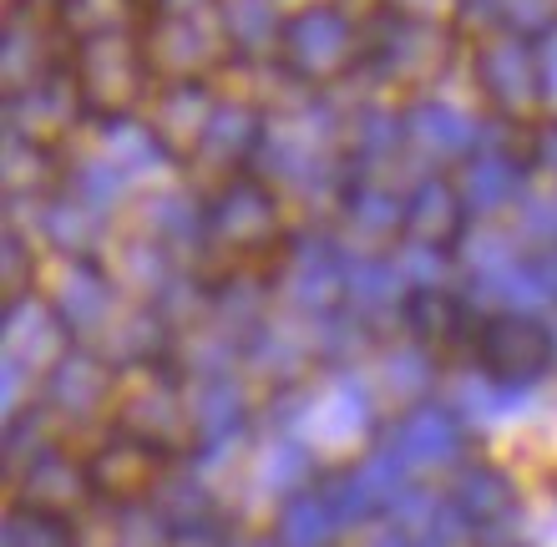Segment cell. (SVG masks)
<instances>
[{
	"mask_svg": "<svg viewBox=\"0 0 557 547\" xmlns=\"http://www.w3.org/2000/svg\"><path fill=\"white\" fill-rule=\"evenodd\" d=\"M366 61H370V26L345 15L335 0H305V5H294L284 15L274 72L284 82H294L299 91L330 97L350 76L366 72Z\"/></svg>",
	"mask_w": 557,
	"mask_h": 547,
	"instance_id": "6da1fadb",
	"label": "cell"
},
{
	"mask_svg": "<svg viewBox=\"0 0 557 547\" xmlns=\"http://www.w3.org/2000/svg\"><path fill=\"white\" fill-rule=\"evenodd\" d=\"M467 51V30L451 21H421V15H381L370 26V61L381 91H400V102L436 91V82L451 72V61Z\"/></svg>",
	"mask_w": 557,
	"mask_h": 547,
	"instance_id": "7a4b0ae2",
	"label": "cell"
},
{
	"mask_svg": "<svg viewBox=\"0 0 557 547\" xmlns=\"http://www.w3.org/2000/svg\"><path fill=\"white\" fill-rule=\"evenodd\" d=\"M147 57L158 82H223V72H234L223 0H152Z\"/></svg>",
	"mask_w": 557,
	"mask_h": 547,
	"instance_id": "3957f363",
	"label": "cell"
},
{
	"mask_svg": "<svg viewBox=\"0 0 557 547\" xmlns=\"http://www.w3.org/2000/svg\"><path fill=\"white\" fill-rule=\"evenodd\" d=\"M467 76L482 107L507 127H537L547 117L543 57L517 30H482L467 41Z\"/></svg>",
	"mask_w": 557,
	"mask_h": 547,
	"instance_id": "277c9868",
	"label": "cell"
},
{
	"mask_svg": "<svg viewBox=\"0 0 557 547\" xmlns=\"http://www.w3.org/2000/svg\"><path fill=\"white\" fill-rule=\"evenodd\" d=\"M72 82L87 102L91 122H133L158 91V66L147 57V36H112V41L72 46Z\"/></svg>",
	"mask_w": 557,
	"mask_h": 547,
	"instance_id": "5b68a950",
	"label": "cell"
},
{
	"mask_svg": "<svg viewBox=\"0 0 557 547\" xmlns=\"http://www.w3.org/2000/svg\"><path fill=\"white\" fill-rule=\"evenodd\" d=\"M284 238V192L259 173H238L228 183H213L203 198V244L249 253Z\"/></svg>",
	"mask_w": 557,
	"mask_h": 547,
	"instance_id": "8992f818",
	"label": "cell"
},
{
	"mask_svg": "<svg viewBox=\"0 0 557 547\" xmlns=\"http://www.w3.org/2000/svg\"><path fill=\"white\" fill-rule=\"evenodd\" d=\"M482 117H471L467 107H456L441 91L406 102V163H416V173H456L482 148Z\"/></svg>",
	"mask_w": 557,
	"mask_h": 547,
	"instance_id": "52a82bcc",
	"label": "cell"
},
{
	"mask_svg": "<svg viewBox=\"0 0 557 547\" xmlns=\"http://www.w3.org/2000/svg\"><path fill=\"white\" fill-rule=\"evenodd\" d=\"M82 133H91V117L72 82V66L51 72L21 97H5V137H21V142H36L51 152H72Z\"/></svg>",
	"mask_w": 557,
	"mask_h": 547,
	"instance_id": "ba28073f",
	"label": "cell"
},
{
	"mask_svg": "<svg viewBox=\"0 0 557 547\" xmlns=\"http://www.w3.org/2000/svg\"><path fill=\"white\" fill-rule=\"evenodd\" d=\"M219 97L223 82H158V91H152L143 122L177 173H193V163H198Z\"/></svg>",
	"mask_w": 557,
	"mask_h": 547,
	"instance_id": "9c48e42d",
	"label": "cell"
},
{
	"mask_svg": "<svg viewBox=\"0 0 557 547\" xmlns=\"http://www.w3.org/2000/svg\"><path fill=\"white\" fill-rule=\"evenodd\" d=\"M264 133H269V102H264V97L223 87L219 107H213V122H208L203 152H198L193 173H203L208 188H213V183L238 178V173H249V167L259 163Z\"/></svg>",
	"mask_w": 557,
	"mask_h": 547,
	"instance_id": "30bf717a",
	"label": "cell"
},
{
	"mask_svg": "<svg viewBox=\"0 0 557 547\" xmlns=\"http://www.w3.org/2000/svg\"><path fill=\"white\" fill-rule=\"evenodd\" d=\"M532 127H507V137H482V148L456 167V188L471 213H502L507 203L528 198L532 188V158H528Z\"/></svg>",
	"mask_w": 557,
	"mask_h": 547,
	"instance_id": "8fae6325",
	"label": "cell"
},
{
	"mask_svg": "<svg viewBox=\"0 0 557 547\" xmlns=\"http://www.w3.org/2000/svg\"><path fill=\"white\" fill-rule=\"evenodd\" d=\"M72 57V46L61 41L51 11H26L5 21L0 36V76H5V97H21L51 72H61Z\"/></svg>",
	"mask_w": 557,
	"mask_h": 547,
	"instance_id": "7c38bea8",
	"label": "cell"
},
{
	"mask_svg": "<svg viewBox=\"0 0 557 547\" xmlns=\"http://www.w3.org/2000/svg\"><path fill=\"white\" fill-rule=\"evenodd\" d=\"M400 213H406V234L421 244V249H441L461 234L467 223V198L456 188V173H421L411 178V188L400 192Z\"/></svg>",
	"mask_w": 557,
	"mask_h": 547,
	"instance_id": "4fadbf2b",
	"label": "cell"
},
{
	"mask_svg": "<svg viewBox=\"0 0 557 547\" xmlns=\"http://www.w3.org/2000/svg\"><path fill=\"white\" fill-rule=\"evenodd\" d=\"M66 46L112 41V36H147L152 0H46Z\"/></svg>",
	"mask_w": 557,
	"mask_h": 547,
	"instance_id": "5bb4252c",
	"label": "cell"
},
{
	"mask_svg": "<svg viewBox=\"0 0 557 547\" xmlns=\"http://www.w3.org/2000/svg\"><path fill=\"white\" fill-rule=\"evenodd\" d=\"M284 5L274 0H223V26L234 46V66H274L284 36Z\"/></svg>",
	"mask_w": 557,
	"mask_h": 547,
	"instance_id": "9a60e30c",
	"label": "cell"
},
{
	"mask_svg": "<svg viewBox=\"0 0 557 547\" xmlns=\"http://www.w3.org/2000/svg\"><path fill=\"white\" fill-rule=\"evenodd\" d=\"M528 158H532V173H543L547 183H557V112H547L528 133Z\"/></svg>",
	"mask_w": 557,
	"mask_h": 547,
	"instance_id": "2e32d148",
	"label": "cell"
},
{
	"mask_svg": "<svg viewBox=\"0 0 557 547\" xmlns=\"http://www.w3.org/2000/svg\"><path fill=\"white\" fill-rule=\"evenodd\" d=\"M391 11L421 15V21H451V26H456V11H461V0H391Z\"/></svg>",
	"mask_w": 557,
	"mask_h": 547,
	"instance_id": "e0dca14e",
	"label": "cell"
},
{
	"mask_svg": "<svg viewBox=\"0 0 557 547\" xmlns=\"http://www.w3.org/2000/svg\"><path fill=\"white\" fill-rule=\"evenodd\" d=\"M537 57H543V87H547V112H557V30L537 41Z\"/></svg>",
	"mask_w": 557,
	"mask_h": 547,
	"instance_id": "ac0fdd59",
	"label": "cell"
},
{
	"mask_svg": "<svg viewBox=\"0 0 557 547\" xmlns=\"http://www.w3.org/2000/svg\"><path fill=\"white\" fill-rule=\"evenodd\" d=\"M345 15H355L360 26H375L381 15H391V0H335Z\"/></svg>",
	"mask_w": 557,
	"mask_h": 547,
	"instance_id": "d6986e66",
	"label": "cell"
},
{
	"mask_svg": "<svg viewBox=\"0 0 557 547\" xmlns=\"http://www.w3.org/2000/svg\"><path fill=\"white\" fill-rule=\"evenodd\" d=\"M274 5H284V11H294V5H305V0H274Z\"/></svg>",
	"mask_w": 557,
	"mask_h": 547,
	"instance_id": "ffe728a7",
	"label": "cell"
}]
</instances>
